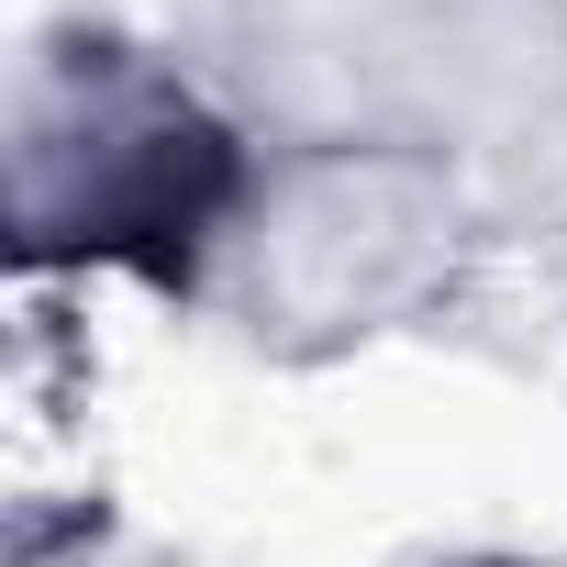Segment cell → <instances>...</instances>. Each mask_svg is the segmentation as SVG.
<instances>
[{"mask_svg":"<svg viewBox=\"0 0 567 567\" xmlns=\"http://www.w3.org/2000/svg\"><path fill=\"white\" fill-rule=\"evenodd\" d=\"M267 134L167 34L56 12L0 90V256L23 290H145L200 312Z\"/></svg>","mask_w":567,"mask_h":567,"instance_id":"6da1fadb","label":"cell"},{"mask_svg":"<svg viewBox=\"0 0 567 567\" xmlns=\"http://www.w3.org/2000/svg\"><path fill=\"white\" fill-rule=\"evenodd\" d=\"M489 212L501 200L412 134H267L200 323L256 368H357L467 301Z\"/></svg>","mask_w":567,"mask_h":567,"instance_id":"7a4b0ae2","label":"cell"},{"mask_svg":"<svg viewBox=\"0 0 567 567\" xmlns=\"http://www.w3.org/2000/svg\"><path fill=\"white\" fill-rule=\"evenodd\" d=\"M445 0H212L200 68L256 134H412Z\"/></svg>","mask_w":567,"mask_h":567,"instance_id":"3957f363","label":"cell"},{"mask_svg":"<svg viewBox=\"0 0 567 567\" xmlns=\"http://www.w3.org/2000/svg\"><path fill=\"white\" fill-rule=\"evenodd\" d=\"M423 567H567V556H534V545H456V556H423Z\"/></svg>","mask_w":567,"mask_h":567,"instance_id":"277c9868","label":"cell"}]
</instances>
